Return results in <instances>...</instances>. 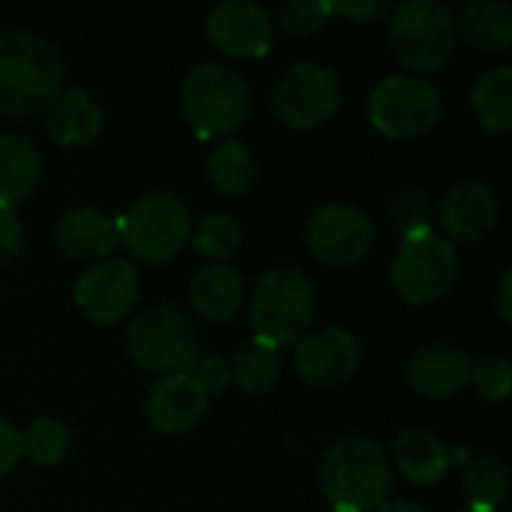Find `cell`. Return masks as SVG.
<instances>
[{
  "label": "cell",
  "mask_w": 512,
  "mask_h": 512,
  "mask_svg": "<svg viewBox=\"0 0 512 512\" xmlns=\"http://www.w3.org/2000/svg\"><path fill=\"white\" fill-rule=\"evenodd\" d=\"M189 300L192 309L213 324H225L231 321L246 300V282L237 270L225 267V264H213L195 273L192 288H189Z\"/></svg>",
  "instance_id": "obj_18"
},
{
  "label": "cell",
  "mask_w": 512,
  "mask_h": 512,
  "mask_svg": "<svg viewBox=\"0 0 512 512\" xmlns=\"http://www.w3.org/2000/svg\"><path fill=\"white\" fill-rule=\"evenodd\" d=\"M69 453V432L57 420H33L21 432V456L36 465H60Z\"/></svg>",
  "instance_id": "obj_28"
},
{
  "label": "cell",
  "mask_w": 512,
  "mask_h": 512,
  "mask_svg": "<svg viewBox=\"0 0 512 512\" xmlns=\"http://www.w3.org/2000/svg\"><path fill=\"white\" fill-rule=\"evenodd\" d=\"M315 288L297 267H270L252 288L249 318L261 342L297 345L315 321Z\"/></svg>",
  "instance_id": "obj_3"
},
{
  "label": "cell",
  "mask_w": 512,
  "mask_h": 512,
  "mask_svg": "<svg viewBox=\"0 0 512 512\" xmlns=\"http://www.w3.org/2000/svg\"><path fill=\"white\" fill-rule=\"evenodd\" d=\"M207 36L222 54L252 60L270 51L273 24H270V15L258 3L225 0L213 6V12L207 15Z\"/></svg>",
  "instance_id": "obj_13"
},
{
  "label": "cell",
  "mask_w": 512,
  "mask_h": 512,
  "mask_svg": "<svg viewBox=\"0 0 512 512\" xmlns=\"http://www.w3.org/2000/svg\"><path fill=\"white\" fill-rule=\"evenodd\" d=\"M330 3L324 0H291L282 6V24L291 36H312L330 18Z\"/></svg>",
  "instance_id": "obj_32"
},
{
  "label": "cell",
  "mask_w": 512,
  "mask_h": 512,
  "mask_svg": "<svg viewBox=\"0 0 512 512\" xmlns=\"http://www.w3.org/2000/svg\"><path fill=\"white\" fill-rule=\"evenodd\" d=\"M510 291H512V270H504L501 282H498V312L504 321H512V303H510Z\"/></svg>",
  "instance_id": "obj_37"
},
{
  "label": "cell",
  "mask_w": 512,
  "mask_h": 512,
  "mask_svg": "<svg viewBox=\"0 0 512 512\" xmlns=\"http://www.w3.org/2000/svg\"><path fill=\"white\" fill-rule=\"evenodd\" d=\"M21 240H24L21 222L12 216V210H0V267H9L15 261Z\"/></svg>",
  "instance_id": "obj_35"
},
{
  "label": "cell",
  "mask_w": 512,
  "mask_h": 512,
  "mask_svg": "<svg viewBox=\"0 0 512 512\" xmlns=\"http://www.w3.org/2000/svg\"><path fill=\"white\" fill-rule=\"evenodd\" d=\"M393 465L405 480L417 486H432L447 471V450L432 432L405 429L393 441Z\"/></svg>",
  "instance_id": "obj_22"
},
{
  "label": "cell",
  "mask_w": 512,
  "mask_h": 512,
  "mask_svg": "<svg viewBox=\"0 0 512 512\" xmlns=\"http://www.w3.org/2000/svg\"><path fill=\"white\" fill-rule=\"evenodd\" d=\"M369 114L378 132L390 138H417L438 123L441 96L426 78L390 75L372 90Z\"/></svg>",
  "instance_id": "obj_9"
},
{
  "label": "cell",
  "mask_w": 512,
  "mask_h": 512,
  "mask_svg": "<svg viewBox=\"0 0 512 512\" xmlns=\"http://www.w3.org/2000/svg\"><path fill=\"white\" fill-rule=\"evenodd\" d=\"M378 512H423L414 501H384L381 507H378Z\"/></svg>",
  "instance_id": "obj_38"
},
{
  "label": "cell",
  "mask_w": 512,
  "mask_h": 512,
  "mask_svg": "<svg viewBox=\"0 0 512 512\" xmlns=\"http://www.w3.org/2000/svg\"><path fill=\"white\" fill-rule=\"evenodd\" d=\"M462 486L471 501V510L495 512L510 492V471L498 456H480L468 465Z\"/></svg>",
  "instance_id": "obj_26"
},
{
  "label": "cell",
  "mask_w": 512,
  "mask_h": 512,
  "mask_svg": "<svg viewBox=\"0 0 512 512\" xmlns=\"http://www.w3.org/2000/svg\"><path fill=\"white\" fill-rule=\"evenodd\" d=\"M498 222L495 192L480 180H459L441 201V225L453 240H480Z\"/></svg>",
  "instance_id": "obj_17"
},
{
  "label": "cell",
  "mask_w": 512,
  "mask_h": 512,
  "mask_svg": "<svg viewBox=\"0 0 512 512\" xmlns=\"http://www.w3.org/2000/svg\"><path fill=\"white\" fill-rule=\"evenodd\" d=\"M468 384H474V390L492 402V405H501L507 396H510V384H512V372L507 357L495 354V357H483L471 366V378Z\"/></svg>",
  "instance_id": "obj_31"
},
{
  "label": "cell",
  "mask_w": 512,
  "mask_h": 512,
  "mask_svg": "<svg viewBox=\"0 0 512 512\" xmlns=\"http://www.w3.org/2000/svg\"><path fill=\"white\" fill-rule=\"evenodd\" d=\"M390 219H393V228L402 237L432 231V207H429V198L420 189H402V192H396L393 195V204H390Z\"/></svg>",
  "instance_id": "obj_30"
},
{
  "label": "cell",
  "mask_w": 512,
  "mask_h": 512,
  "mask_svg": "<svg viewBox=\"0 0 512 512\" xmlns=\"http://www.w3.org/2000/svg\"><path fill=\"white\" fill-rule=\"evenodd\" d=\"M180 102L189 123L201 135H222L246 120L249 84L237 69L225 63H204L186 75Z\"/></svg>",
  "instance_id": "obj_7"
},
{
  "label": "cell",
  "mask_w": 512,
  "mask_h": 512,
  "mask_svg": "<svg viewBox=\"0 0 512 512\" xmlns=\"http://www.w3.org/2000/svg\"><path fill=\"white\" fill-rule=\"evenodd\" d=\"M207 393L186 375H165L147 396V423L159 435H186L207 414Z\"/></svg>",
  "instance_id": "obj_15"
},
{
  "label": "cell",
  "mask_w": 512,
  "mask_h": 512,
  "mask_svg": "<svg viewBox=\"0 0 512 512\" xmlns=\"http://www.w3.org/2000/svg\"><path fill=\"white\" fill-rule=\"evenodd\" d=\"M294 363L303 381L315 387H336L345 384L360 366V348L348 330L324 327L306 333L294 348Z\"/></svg>",
  "instance_id": "obj_14"
},
{
  "label": "cell",
  "mask_w": 512,
  "mask_h": 512,
  "mask_svg": "<svg viewBox=\"0 0 512 512\" xmlns=\"http://www.w3.org/2000/svg\"><path fill=\"white\" fill-rule=\"evenodd\" d=\"M129 357L153 375H180L198 360L195 324L174 306H150L129 321Z\"/></svg>",
  "instance_id": "obj_5"
},
{
  "label": "cell",
  "mask_w": 512,
  "mask_h": 512,
  "mask_svg": "<svg viewBox=\"0 0 512 512\" xmlns=\"http://www.w3.org/2000/svg\"><path fill=\"white\" fill-rule=\"evenodd\" d=\"M138 300V270L129 261L93 264L75 282V303L96 324H114L132 312Z\"/></svg>",
  "instance_id": "obj_12"
},
{
  "label": "cell",
  "mask_w": 512,
  "mask_h": 512,
  "mask_svg": "<svg viewBox=\"0 0 512 512\" xmlns=\"http://www.w3.org/2000/svg\"><path fill=\"white\" fill-rule=\"evenodd\" d=\"M204 393H207V399L210 396H216L225 384H228V378H231V372H228V363L219 357V354H204V357H198L192 366H189V372H186Z\"/></svg>",
  "instance_id": "obj_33"
},
{
  "label": "cell",
  "mask_w": 512,
  "mask_h": 512,
  "mask_svg": "<svg viewBox=\"0 0 512 512\" xmlns=\"http://www.w3.org/2000/svg\"><path fill=\"white\" fill-rule=\"evenodd\" d=\"M228 372L234 375V381L243 393H264L279 378V354L273 345L255 339L237 351Z\"/></svg>",
  "instance_id": "obj_27"
},
{
  "label": "cell",
  "mask_w": 512,
  "mask_h": 512,
  "mask_svg": "<svg viewBox=\"0 0 512 512\" xmlns=\"http://www.w3.org/2000/svg\"><path fill=\"white\" fill-rule=\"evenodd\" d=\"M117 231L135 261L165 264L189 243L192 219L177 195L150 192L129 207V213L117 222Z\"/></svg>",
  "instance_id": "obj_6"
},
{
  "label": "cell",
  "mask_w": 512,
  "mask_h": 512,
  "mask_svg": "<svg viewBox=\"0 0 512 512\" xmlns=\"http://www.w3.org/2000/svg\"><path fill=\"white\" fill-rule=\"evenodd\" d=\"M393 486L390 456L369 438L351 435L336 441L321 462V489L333 510L366 512L381 507Z\"/></svg>",
  "instance_id": "obj_2"
},
{
  "label": "cell",
  "mask_w": 512,
  "mask_h": 512,
  "mask_svg": "<svg viewBox=\"0 0 512 512\" xmlns=\"http://www.w3.org/2000/svg\"><path fill=\"white\" fill-rule=\"evenodd\" d=\"M117 240V222L105 219L93 207H75L57 225V243L69 258H105L111 255Z\"/></svg>",
  "instance_id": "obj_20"
},
{
  "label": "cell",
  "mask_w": 512,
  "mask_h": 512,
  "mask_svg": "<svg viewBox=\"0 0 512 512\" xmlns=\"http://www.w3.org/2000/svg\"><path fill=\"white\" fill-rule=\"evenodd\" d=\"M462 512H486V510H462Z\"/></svg>",
  "instance_id": "obj_39"
},
{
  "label": "cell",
  "mask_w": 512,
  "mask_h": 512,
  "mask_svg": "<svg viewBox=\"0 0 512 512\" xmlns=\"http://www.w3.org/2000/svg\"><path fill=\"white\" fill-rule=\"evenodd\" d=\"M471 378V357L450 342H432L420 348L408 366V384L426 399H450L465 390Z\"/></svg>",
  "instance_id": "obj_16"
},
{
  "label": "cell",
  "mask_w": 512,
  "mask_h": 512,
  "mask_svg": "<svg viewBox=\"0 0 512 512\" xmlns=\"http://www.w3.org/2000/svg\"><path fill=\"white\" fill-rule=\"evenodd\" d=\"M456 33L480 51H507L512 42V9L504 0H471L456 18Z\"/></svg>",
  "instance_id": "obj_23"
},
{
  "label": "cell",
  "mask_w": 512,
  "mask_h": 512,
  "mask_svg": "<svg viewBox=\"0 0 512 512\" xmlns=\"http://www.w3.org/2000/svg\"><path fill=\"white\" fill-rule=\"evenodd\" d=\"M459 276V258L450 240L435 231L411 234L402 240V249L393 264V282L402 297L414 306L441 300Z\"/></svg>",
  "instance_id": "obj_8"
},
{
  "label": "cell",
  "mask_w": 512,
  "mask_h": 512,
  "mask_svg": "<svg viewBox=\"0 0 512 512\" xmlns=\"http://www.w3.org/2000/svg\"><path fill=\"white\" fill-rule=\"evenodd\" d=\"M390 45L402 66L438 72L456 48V15L441 0H405L390 12Z\"/></svg>",
  "instance_id": "obj_4"
},
{
  "label": "cell",
  "mask_w": 512,
  "mask_h": 512,
  "mask_svg": "<svg viewBox=\"0 0 512 512\" xmlns=\"http://www.w3.org/2000/svg\"><path fill=\"white\" fill-rule=\"evenodd\" d=\"M306 246L327 267H354L372 249V222L354 204H324L306 225Z\"/></svg>",
  "instance_id": "obj_11"
},
{
  "label": "cell",
  "mask_w": 512,
  "mask_h": 512,
  "mask_svg": "<svg viewBox=\"0 0 512 512\" xmlns=\"http://www.w3.org/2000/svg\"><path fill=\"white\" fill-rule=\"evenodd\" d=\"M330 512H342V510H330Z\"/></svg>",
  "instance_id": "obj_40"
},
{
  "label": "cell",
  "mask_w": 512,
  "mask_h": 512,
  "mask_svg": "<svg viewBox=\"0 0 512 512\" xmlns=\"http://www.w3.org/2000/svg\"><path fill=\"white\" fill-rule=\"evenodd\" d=\"M48 135L63 147H84L102 129V111L84 90H63L45 111Z\"/></svg>",
  "instance_id": "obj_19"
},
{
  "label": "cell",
  "mask_w": 512,
  "mask_h": 512,
  "mask_svg": "<svg viewBox=\"0 0 512 512\" xmlns=\"http://www.w3.org/2000/svg\"><path fill=\"white\" fill-rule=\"evenodd\" d=\"M39 168V153L24 135H0V210H12L36 189Z\"/></svg>",
  "instance_id": "obj_21"
},
{
  "label": "cell",
  "mask_w": 512,
  "mask_h": 512,
  "mask_svg": "<svg viewBox=\"0 0 512 512\" xmlns=\"http://www.w3.org/2000/svg\"><path fill=\"white\" fill-rule=\"evenodd\" d=\"M18 459H21V432L12 423L0 420V477L9 474L18 465Z\"/></svg>",
  "instance_id": "obj_36"
},
{
  "label": "cell",
  "mask_w": 512,
  "mask_h": 512,
  "mask_svg": "<svg viewBox=\"0 0 512 512\" xmlns=\"http://www.w3.org/2000/svg\"><path fill=\"white\" fill-rule=\"evenodd\" d=\"M195 249L210 258V261H228L237 255L240 243H243V231L240 225L225 216V213H207L195 231Z\"/></svg>",
  "instance_id": "obj_29"
},
{
  "label": "cell",
  "mask_w": 512,
  "mask_h": 512,
  "mask_svg": "<svg viewBox=\"0 0 512 512\" xmlns=\"http://www.w3.org/2000/svg\"><path fill=\"white\" fill-rule=\"evenodd\" d=\"M471 99L477 120L495 135H507L512 129V66H495L483 72Z\"/></svg>",
  "instance_id": "obj_24"
},
{
  "label": "cell",
  "mask_w": 512,
  "mask_h": 512,
  "mask_svg": "<svg viewBox=\"0 0 512 512\" xmlns=\"http://www.w3.org/2000/svg\"><path fill=\"white\" fill-rule=\"evenodd\" d=\"M63 93V63L57 51L18 30L0 33V117L45 114Z\"/></svg>",
  "instance_id": "obj_1"
},
{
  "label": "cell",
  "mask_w": 512,
  "mask_h": 512,
  "mask_svg": "<svg viewBox=\"0 0 512 512\" xmlns=\"http://www.w3.org/2000/svg\"><path fill=\"white\" fill-rule=\"evenodd\" d=\"M273 108L291 129H312L339 108L336 72L321 63H294L273 90Z\"/></svg>",
  "instance_id": "obj_10"
},
{
  "label": "cell",
  "mask_w": 512,
  "mask_h": 512,
  "mask_svg": "<svg viewBox=\"0 0 512 512\" xmlns=\"http://www.w3.org/2000/svg\"><path fill=\"white\" fill-rule=\"evenodd\" d=\"M333 12H342L345 18L351 21H360V24H375V21H384L390 18L393 6L387 0H348V3H330Z\"/></svg>",
  "instance_id": "obj_34"
},
{
  "label": "cell",
  "mask_w": 512,
  "mask_h": 512,
  "mask_svg": "<svg viewBox=\"0 0 512 512\" xmlns=\"http://www.w3.org/2000/svg\"><path fill=\"white\" fill-rule=\"evenodd\" d=\"M207 180L219 195L240 198L255 183V159L240 141H225L207 156Z\"/></svg>",
  "instance_id": "obj_25"
}]
</instances>
